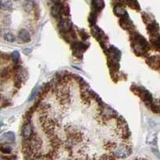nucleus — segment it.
<instances>
[{
  "mask_svg": "<svg viewBox=\"0 0 160 160\" xmlns=\"http://www.w3.org/2000/svg\"><path fill=\"white\" fill-rule=\"evenodd\" d=\"M58 26H59V28L61 31H67V32L69 31L70 28H71L69 22H68V21H67V20H61L59 24H58Z\"/></svg>",
  "mask_w": 160,
  "mask_h": 160,
  "instance_id": "0eeeda50",
  "label": "nucleus"
},
{
  "mask_svg": "<svg viewBox=\"0 0 160 160\" xmlns=\"http://www.w3.org/2000/svg\"><path fill=\"white\" fill-rule=\"evenodd\" d=\"M104 5L103 0H94V7L96 10H102L104 8Z\"/></svg>",
  "mask_w": 160,
  "mask_h": 160,
  "instance_id": "9b49d317",
  "label": "nucleus"
},
{
  "mask_svg": "<svg viewBox=\"0 0 160 160\" xmlns=\"http://www.w3.org/2000/svg\"><path fill=\"white\" fill-rule=\"evenodd\" d=\"M14 1H19V0H14Z\"/></svg>",
  "mask_w": 160,
  "mask_h": 160,
  "instance_id": "f3484780",
  "label": "nucleus"
},
{
  "mask_svg": "<svg viewBox=\"0 0 160 160\" xmlns=\"http://www.w3.org/2000/svg\"><path fill=\"white\" fill-rule=\"evenodd\" d=\"M11 57H12V59L14 62H18L20 58V55H19V53H18V51H14V52L11 54Z\"/></svg>",
  "mask_w": 160,
  "mask_h": 160,
  "instance_id": "ddd939ff",
  "label": "nucleus"
},
{
  "mask_svg": "<svg viewBox=\"0 0 160 160\" xmlns=\"http://www.w3.org/2000/svg\"><path fill=\"white\" fill-rule=\"evenodd\" d=\"M2 122H0V128H1V127H2Z\"/></svg>",
  "mask_w": 160,
  "mask_h": 160,
  "instance_id": "dca6fc26",
  "label": "nucleus"
},
{
  "mask_svg": "<svg viewBox=\"0 0 160 160\" xmlns=\"http://www.w3.org/2000/svg\"><path fill=\"white\" fill-rule=\"evenodd\" d=\"M4 38H5L6 41L10 42H13L15 41V36L13 34H11V33H7L4 35Z\"/></svg>",
  "mask_w": 160,
  "mask_h": 160,
  "instance_id": "f8f14e48",
  "label": "nucleus"
},
{
  "mask_svg": "<svg viewBox=\"0 0 160 160\" xmlns=\"http://www.w3.org/2000/svg\"><path fill=\"white\" fill-rule=\"evenodd\" d=\"M31 135H32V127L30 123L25 124L22 128V136L26 139H28L31 138Z\"/></svg>",
  "mask_w": 160,
  "mask_h": 160,
  "instance_id": "f03ea898",
  "label": "nucleus"
},
{
  "mask_svg": "<svg viewBox=\"0 0 160 160\" xmlns=\"http://www.w3.org/2000/svg\"><path fill=\"white\" fill-rule=\"evenodd\" d=\"M34 0H24V3H23V8L25 9L26 11H31L32 10L33 7H34Z\"/></svg>",
  "mask_w": 160,
  "mask_h": 160,
  "instance_id": "6e6552de",
  "label": "nucleus"
},
{
  "mask_svg": "<svg viewBox=\"0 0 160 160\" xmlns=\"http://www.w3.org/2000/svg\"><path fill=\"white\" fill-rule=\"evenodd\" d=\"M18 37L24 42H28L31 41V35H30L29 32L25 29L20 31L19 34H18Z\"/></svg>",
  "mask_w": 160,
  "mask_h": 160,
  "instance_id": "7ed1b4c3",
  "label": "nucleus"
},
{
  "mask_svg": "<svg viewBox=\"0 0 160 160\" xmlns=\"http://www.w3.org/2000/svg\"><path fill=\"white\" fill-rule=\"evenodd\" d=\"M2 139L8 141L10 142H14L15 141V133L12 132V131H9V132H7L5 134H3L2 136Z\"/></svg>",
  "mask_w": 160,
  "mask_h": 160,
  "instance_id": "39448f33",
  "label": "nucleus"
},
{
  "mask_svg": "<svg viewBox=\"0 0 160 160\" xmlns=\"http://www.w3.org/2000/svg\"><path fill=\"white\" fill-rule=\"evenodd\" d=\"M12 8L11 0H0V9L3 11H9Z\"/></svg>",
  "mask_w": 160,
  "mask_h": 160,
  "instance_id": "20e7f679",
  "label": "nucleus"
},
{
  "mask_svg": "<svg viewBox=\"0 0 160 160\" xmlns=\"http://www.w3.org/2000/svg\"><path fill=\"white\" fill-rule=\"evenodd\" d=\"M114 11H115L117 15H119V16H125L127 15V12H126L125 10L120 6H116L115 9H114Z\"/></svg>",
  "mask_w": 160,
  "mask_h": 160,
  "instance_id": "9d476101",
  "label": "nucleus"
},
{
  "mask_svg": "<svg viewBox=\"0 0 160 160\" xmlns=\"http://www.w3.org/2000/svg\"><path fill=\"white\" fill-rule=\"evenodd\" d=\"M11 151H12V150H11V148L8 145V144H0V151L2 153H3V154H5V155H10L11 153Z\"/></svg>",
  "mask_w": 160,
  "mask_h": 160,
  "instance_id": "423d86ee",
  "label": "nucleus"
},
{
  "mask_svg": "<svg viewBox=\"0 0 160 160\" xmlns=\"http://www.w3.org/2000/svg\"><path fill=\"white\" fill-rule=\"evenodd\" d=\"M125 2L132 9L139 10V4L137 2V0H125Z\"/></svg>",
  "mask_w": 160,
  "mask_h": 160,
  "instance_id": "1a4fd4ad",
  "label": "nucleus"
},
{
  "mask_svg": "<svg viewBox=\"0 0 160 160\" xmlns=\"http://www.w3.org/2000/svg\"><path fill=\"white\" fill-rule=\"evenodd\" d=\"M114 154H115L116 156L119 157V158H125L128 155H130L131 153V150L129 149L128 147H127L126 145H121L119 147H117L114 149L113 151Z\"/></svg>",
  "mask_w": 160,
  "mask_h": 160,
  "instance_id": "f257e3e1",
  "label": "nucleus"
},
{
  "mask_svg": "<svg viewBox=\"0 0 160 160\" xmlns=\"http://www.w3.org/2000/svg\"><path fill=\"white\" fill-rule=\"evenodd\" d=\"M51 1L55 2V3H60L62 0H51Z\"/></svg>",
  "mask_w": 160,
  "mask_h": 160,
  "instance_id": "2eb2a0df",
  "label": "nucleus"
},
{
  "mask_svg": "<svg viewBox=\"0 0 160 160\" xmlns=\"http://www.w3.org/2000/svg\"><path fill=\"white\" fill-rule=\"evenodd\" d=\"M38 88H35V89L33 90V91L31 92V95H30V98H29V101H32L34 98L36 97V95H37V93H38Z\"/></svg>",
  "mask_w": 160,
  "mask_h": 160,
  "instance_id": "4468645a",
  "label": "nucleus"
}]
</instances>
